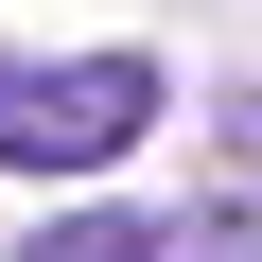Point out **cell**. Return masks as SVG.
Returning a JSON list of instances; mask_svg holds the SVG:
<instances>
[{
  "instance_id": "1",
  "label": "cell",
  "mask_w": 262,
  "mask_h": 262,
  "mask_svg": "<svg viewBox=\"0 0 262 262\" xmlns=\"http://www.w3.org/2000/svg\"><path fill=\"white\" fill-rule=\"evenodd\" d=\"M158 53H0V175H105L158 140Z\"/></svg>"
},
{
  "instance_id": "2",
  "label": "cell",
  "mask_w": 262,
  "mask_h": 262,
  "mask_svg": "<svg viewBox=\"0 0 262 262\" xmlns=\"http://www.w3.org/2000/svg\"><path fill=\"white\" fill-rule=\"evenodd\" d=\"M158 227H175V210H53L18 262H158Z\"/></svg>"
},
{
  "instance_id": "3",
  "label": "cell",
  "mask_w": 262,
  "mask_h": 262,
  "mask_svg": "<svg viewBox=\"0 0 262 262\" xmlns=\"http://www.w3.org/2000/svg\"><path fill=\"white\" fill-rule=\"evenodd\" d=\"M158 262H262V192H210V210H175V227H158Z\"/></svg>"
},
{
  "instance_id": "4",
  "label": "cell",
  "mask_w": 262,
  "mask_h": 262,
  "mask_svg": "<svg viewBox=\"0 0 262 262\" xmlns=\"http://www.w3.org/2000/svg\"><path fill=\"white\" fill-rule=\"evenodd\" d=\"M227 140H245V158H262V88H245V105H227Z\"/></svg>"
}]
</instances>
